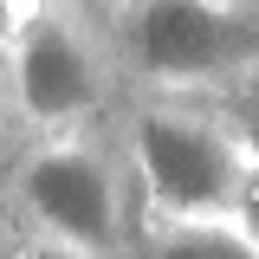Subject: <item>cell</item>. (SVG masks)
Instances as JSON below:
<instances>
[{
	"mask_svg": "<svg viewBox=\"0 0 259 259\" xmlns=\"http://www.w3.org/2000/svg\"><path fill=\"white\" fill-rule=\"evenodd\" d=\"M110 97V59L97 32L71 7H32L13 26V65H7V104L13 117L46 136L84 130Z\"/></svg>",
	"mask_w": 259,
	"mask_h": 259,
	"instance_id": "cell-4",
	"label": "cell"
},
{
	"mask_svg": "<svg viewBox=\"0 0 259 259\" xmlns=\"http://www.w3.org/2000/svg\"><path fill=\"white\" fill-rule=\"evenodd\" d=\"M13 130H20V117H13V104H7V91H0V149L13 143Z\"/></svg>",
	"mask_w": 259,
	"mask_h": 259,
	"instance_id": "cell-9",
	"label": "cell"
},
{
	"mask_svg": "<svg viewBox=\"0 0 259 259\" xmlns=\"http://www.w3.org/2000/svg\"><path fill=\"white\" fill-rule=\"evenodd\" d=\"M227 221H233V227L259 246V162H246V168H240V188H233V214H227Z\"/></svg>",
	"mask_w": 259,
	"mask_h": 259,
	"instance_id": "cell-6",
	"label": "cell"
},
{
	"mask_svg": "<svg viewBox=\"0 0 259 259\" xmlns=\"http://www.w3.org/2000/svg\"><path fill=\"white\" fill-rule=\"evenodd\" d=\"M207 7H227V13H253V20H259V0H207Z\"/></svg>",
	"mask_w": 259,
	"mask_h": 259,
	"instance_id": "cell-10",
	"label": "cell"
},
{
	"mask_svg": "<svg viewBox=\"0 0 259 259\" xmlns=\"http://www.w3.org/2000/svg\"><path fill=\"white\" fill-rule=\"evenodd\" d=\"M227 130H233L240 156H246V162H259V97H253V104H240V110L227 117Z\"/></svg>",
	"mask_w": 259,
	"mask_h": 259,
	"instance_id": "cell-7",
	"label": "cell"
},
{
	"mask_svg": "<svg viewBox=\"0 0 259 259\" xmlns=\"http://www.w3.org/2000/svg\"><path fill=\"white\" fill-rule=\"evenodd\" d=\"M123 156L149 221H227L240 188V143L221 110L194 97H136L123 117Z\"/></svg>",
	"mask_w": 259,
	"mask_h": 259,
	"instance_id": "cell-2",
	"label": "cell"
},
{
	"mask_svg": "<svg viewBox=\"0 0 259 259\" xmlns=\"http://www.w3.org/2000/svg\"><path fill=\"white\" fill-rule=\"evenodd\" d=\"M0 259H7V246H0Z\"/></svg>",
	"mask_w": 259,
	"mask_h": 259,
	"instance_id": "cell-11",
	"label": "cell"
},
{
	"mask_svg": "<svg viewBox=\"0 0 259 259\" xmlns=\"http://www.w3.org/2000/svg\"><path fill=\"white\" fill-rule=\"evenodd\" d=\"M110 7H117V0H110Z\"/></svg>",
	"mask_w": 259,
	"mask_h": 259,
	"instance_id": "cell-12",
	"label": "cell"
},
{
	"mask_svg": "<svg viewBox=\"0 0 259 259\" xmlns=\"http://www.w3.org/2000/svg\"><path fill=\"white\" fill-rule=\"evenodd\" d=\"M7 259H84V253H71V246H46V240H20Z\"/></svg>",
	"mask_w": 259,
	"mask_h": 259,
	"instance_id": "cell-8",
	"label": "cell"
},
{
	"mask_svg": "<svg viewBox=\"0 0 259 259\" xmlns=\"http://www.w3.org/2000/svg\"><path fill=\"white\" fill-rule=\"evenodd\" d=\"M136 259H259L233 221H149Z\"/></svg>",
	"mask_w": 259,
	"mask_h": 259,
	"instance_id": "cell-5",
	"label": "cell"
},
{
	"mask_svg": "<svg viewBox=\"0 0 259 259\" xmlns=\"http://www.w3.org/2000/svg\"><path fill=\"white\" fill-rule=\"evenodd\" d=\"M117 59L149 84V97H194L214 84L259 78V20L207 0H117Z\"/></svg>",
	"mask_w": 259,
	"mask_h": 259,
	"instance_id": "cell-3",
	"label": "cell"
},
{
	"mask_svg": "<svg viewBox=\"0 0 259 259\" xmlns=\"http://www.w3.org/2000/svg\"><path fill=\"white\" fill-rule=\"evenodd\" d=\"M7 201L26 227V240L71 246L84 259H136L143 227H149L123 143H110L91 123L32 143L13 162Z\"/></svg>",
	"mask_w": 259,
	"mask_h": 259,
	"instance_id": "cell-1",
	"label": "cell"
}]
</instances>
